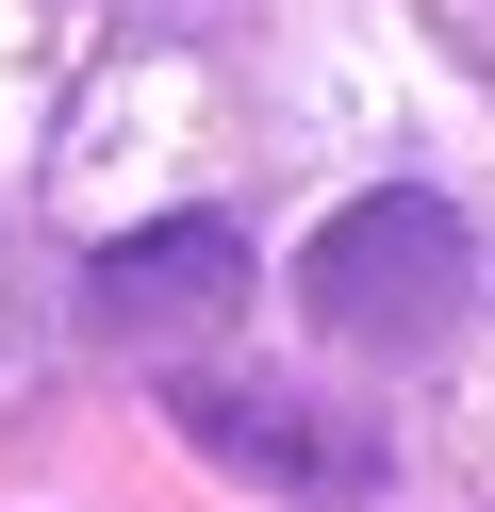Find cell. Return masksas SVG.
Masks as SVG:
<instances>
[{
	"mask_svg": "<svg viewBox=\"0 0 495 512\" xmlns=\"http://www.w3.org/2000/svg\"><path fill=\"white\" fill-rule=\"evenodd\" d=\"M231 298H248V232L231 215H149V232L83 248V331H116V347L231 331Z\"/></svg>",
	"mask_w": 495,
	"mask_h": 512,
	"instance_id": "3",
	"label": "cell"
},
{
	"mask_svg": "<svg viewBox=\"0 0 495 512\" xmlns=\"http://www.w3.org/2000/svg\"><path fill=\"white\" fill-rule=\"evenodd\" d=\"M462 298H479V232H462V199H429V182H380V199H347L297 248V314H314L330 347H380V364L446 347Z\"/></svg>",
	"mask_w": 495,
	"mask_h": 512,
	"instance_id": "1",
	"label": "cell"
},
{
	"mask_svg": "<svg viewBox=\"0 0 495 512\" xmlns=\"http://www.w3.org/2000/svg\"><path fill=\"white\" fill-rule=\"evenodd\" d=\"M165 430L198 446V463H231L248 496H297V512H347L380 496V430L330 397H297V380H231V364H182L165 380Z\"/></svg>",
	"mask_w": 495,
	"mask_h": 512,
	"instance_id": "2",
	"label": "cell"
}]
</instances>
